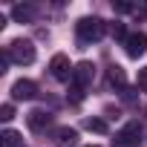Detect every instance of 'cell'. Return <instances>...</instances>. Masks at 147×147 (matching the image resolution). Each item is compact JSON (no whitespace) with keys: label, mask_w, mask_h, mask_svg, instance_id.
I'll return each mask as SVG.
<instances>
[{"label":"cell","mask_w":147,"mask_h":147,"mask_svg":"<svg viewBox=\"0 0 147 147\" xmlns=\"http://www.w3.org/2000/svg\"><path fill=\"white\" fill-rule=\"evenodd\" d=\"M124 49H127V55H130V58L144 55V52H147V35H144V32H133V35L124 40Z\"/></svg>","instance_id":"cell-8"},{"label":"cell","mask_w":147,"mask_h":147,"mask_svg":"<svg viewBox=\"0 0 147 147\" xmlns=\"http://www.w3.org/2000/svg\"><path fill=\"white\" fill-rule=\"evenodd\" d=\"M0 118H3V121H12V118H15V107H12V104H3V107H0Z\"/></svg>","instance_id":"cell-16"},{"label":"cell","mask_w":147,"mask_h":147,"mask_svg":"<svg viewBox=\"0 0 147 147\" xmlns=\"http://www.w3.org/2000/svg\"><path fill=\"white\" fill-rule=\"evenodd\" d=\"M38 95V87H35V81H29V78H20V81H15V87H12V98L15 101H32Z\"/></svg>","instance_id":"cell-7"},{"label":"cell","mask_w":147,"mask_h":147,"mask_svg":"<svg viewBox=\"0 0 147 147\" xmlns=\"http://www.w3.org/2000/svg\"><path fill=\"white\" fill-rule=\"evenodd\" d=\"M107 78H110V84H113V87H118V90H124V84H127V78H124V69H121L118 63H113V66L107 69Z\"/></svg>","instance_id":"cell-11"},{"label":"cell","mask_w":147,"mask_h":147,"mask_svg":"<svg viewBox=\"0 0 147 147\" xmlns=\"http://www.w3.org/2000/svg\"><path fill=\"white\" fill-rule=\"evenodd\" d=\"M75 144H78V130H72V127L55 130V147H75Z\"/></svg>","instance_id":"cell-9"},{"label":"cell","mask_w":147,"mask_h":147,"mask_svg":"<svg viewBox=\"0 0 147 147\" xmlns=\"http://www.w3.org/2000/svg\"><path fill=\"white\" fill-rule=\"evenodd\" d=\"M49 72H52V78H55V81H69L75 69L69 66V58H66V55L58 52V55H52V61H49Z\"/></svg>","instance_id":"cell-4"},{"label":"cell","mask_w":147,"mask_h":147,"mask_svg":"<svg viewBox=\"0 0 147 147\" xmlns=\"http://www.w3.org/2000/svg\"><path fill=\"white\" fill-rule=\"evenodd\" d=\"M26 124H29L32 133H46V130L52 127V113H46V110H32V113L26 115Z\"/></svg>","instance_id":"cell-6"},{"label":"cell","mask_w":147,"mask_h":147,"mask_svg":"<svg viewBox=\"0 0 147 147\" xmlns=\"http://www.w3.org/2000/svg\"><path fill=\"white\" fill-rule=\"evenodd\" d=\"M84 127H87L90 133H107V130H110L104 118H87V121H84Z\"/></svg>","instance_id":"cell-13"},{"label":"cell","mask_w":147,"mask_h":147,"mask_svg":"<svg viewBox=\"0 0 147 147\" xmlns=\"http://www.w3.org/2000/svg\"><path fill=\"white\" fill-rule=\"evenodd\" d=\"M92 78H95V66H92L90 61H81V63H75V72H72V84H75V87L87 90V87L92 84Z\"/></svg>","instance_id":"cell-5"},{"label":"cell","mask_w":147,"mask_h":147,"mask_svg":"<svg viewBox=\"0 0 147 147\" xmlns=\"http://www.w3.org/2000/svg\"><path fill=\"white\" fill-rule=\"evenodd\" d=\"M110 32H113V38H118V40H127V38H130V35L124 32V26H121V23H113V26H110Z\"/></svg>","instance_id":"cell-15"},{"label":"cell","mask_w":147,"mask_h":147,"mask_svg":"<svg viewBox=\"0 0 147 147\" xmlns=\"http://www.w3.org/2000/svg\"><path fill=\"white\" fill-rule=\"evenodd\" d=\"M87 147H98V144H87Z\"/></svg>","instance_id":"cell-18"},{"label":"cell","mask_w":147,"mask_h":147,"mask_svg":"<svg viewBox=\"0 0 147 147\" xmlns=\"http://www.w3.org/2000/svg\"><path fill=\"white\" fill-rule=\"evenodd\" d=\"M138 138H141V127H138V121H130L115 133L113 147H138Z\"/></svg>","instance_id":"cell-3"},{"label":"cell","mask_w":147,"mask_h":147,"mask_svg":"<svg viewBox=\"0 0 147 147\" xmlns=\"http://www.w3.org/2000/svg\"><path fill=\"white\" fill-rule=\"evenodd\" d=\"M0 144H3V147H20L23 138H20V133H15V130H3V136H0Z\"/></svg>","instance_id":"cell-12"},{"label":"cell","mask_w":147,"mask_h":147,"mask_svg":"<svg viewBox=\"0 0 147 147\" xmlns=\"http://www.w3.org/2000/svg\"><path fill=\"white\" fill-rule=\"evenodd\" d=\"M75 29H78V40L81 43H92V40H101L107 35V23L101 18H81L75 23Z\"/></svg>","instance_id":"cell-1"},{"label":"cell","mask_w":147,"mask_h":147,"mask_svg":"<svg viewBox=\"0 0 147 147\" xmlns=\"http://www.w3.org/2000/svg\"><path fill=\"white\" fill-rule=\"evenodd\" d=\"M6 55H9V61H15V63H35V58H38L35 43H32V40H23V38L12 40V43L6 46Z\"/></svg>","instance_id":"cell-2"},{"label":"cell","mask_w":147,"mask_h":147,"mask_svg":"<svg viewBox=\"0 0 147 147\" xmlns=\"http://www.w3.org/2000/svg\"><path fill=\"white\" fill-rule=\"evenodd\" d=\"M136 84H138V90H141V92H147V66H144V69H138V81H136Z\"/></svg>","instance_id":"cell-17"},{"label":"cell","mask_w":147,"mask_h":147,"mask_svg":"<svg viewBox=\"0 0 147 147\" xmlns=\"http://www.w3.org/2000/svg\"><path fill=\"white\" fill-rule=\"evenodd\" d=\"M113 9H115L118 15H127V12H136V6H133V3H127V0H118V3H113Z\"/></svg>","instance_id":"cell-14"},{"label":"cell","mask_w":147,"mask_h":147,"mask_svg":"<svg viewBox=\"0 0 147 147\" xmlns=\"http://www.w3.org/2000/svg\"><path fill=\"white\" fill-rule=\"evenodd\" d=\"M35 15H38V9H35V6H23V3H20V6H15V9H12V18H15L18 23H32V20H35Z\"/></svg>","instance_id":"cell-10"}]
</instances>
